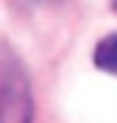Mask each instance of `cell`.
Returning <instances> with one entry per match:
<instances>
[{
    "label": "cell",
    "mask_w": 117,
    "mask_h": 123,
    "mask_svg": "<svg viewBox=\"0 0 117 123\" xmlns=\"http://www.w3.org/2000/svg\"><path fill=\"white\" fill-rule=\"evenodd\" d=\"M95 66H98L101 73L117 76V32H114V35H104V38L95 44Z\"/></svg>",
    "instance_id": "cell-1"
}]
</instances>
